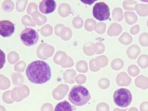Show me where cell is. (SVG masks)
<instances>
[{
	"label": "cell",
	"mask_w": 148,
	"mask_h": 111,
	"mask_svg": "<svg viewBox=\"0 0 148 111\" xmlns=\"http://www.w3.org/2000/svg\"><path fill=\"white\" fill-rule=\"evenodd\" d=\"M27 77L31 83L42 84L48 82L52 77L48 64L42 60L33 61L28 65L26 70Z\"/></svg>",
	"instance_id": "obj_1"
},
{
	"label": "cell",
	"mask_w": 148,
	"mask_h": 111,
	"mask_svg": "<svg viewBox=\"0 0 148 111\" xmlns=\"http://www.w3.org/2000/svg\"><path fill=\"white\" fill-rule=\"evenodd\" d=\"M69 99L74 105H85L91 99L90 93L87 88L81 85H76L71 89L69 94Z\"/></svg>",
	"instance_id": "obj_2"
},
{
	"label": "cell",
	"mask_w": 148,
	"mask_h": 111,
	"mask_svg": "<svg viewBox=\"0 0 148 111\" xmlns=\"http://www.w3.org/2000/svg\"><path fill=\"white\" fill-rule=\"evenodd\" d=\"M113 99L116 105L121 108H126L131 103L132 96L128 90L121 88L115 92Z\"/></svg>",
	"instance_id": "obj_3"
},
{
	"label": "cell",
	"mask_w": 148,
	"mask_h": 111,
	"mask_svg": "<svg viewBox=\"0 0 148 111\" xmlns=\"http://www.w3.org/2000/svg\"><path fill=\"white\" fill-rule=\"evenodd\" d=\"M22 42L28 47L35 45L39 40V34L34 29L30 28H25L20 35Z\"/></svg>",
	"instance_id": "obj_4"
},
{
	"label": "cell",
	"mask_w": 148,
	"mask_h": 111,
	"mask_svg": "<svg viewBox=\"0 0 148 111\" xmlns=\"http://www.w3.org/2000/svg\"><path fill=\"white\" fill-rule=\"evenodd\" d=\"M93 15L98 21H104L108 20L110 16L108 6L103 2L97 3L93 7Z\"/></svg>",
	"instance_id": "obj_5"
},
{
	"label": "cell",
	"mask_w": 148,
	"mask_h": 111,
	"mask_svg": "<svg viewBox=\"0 0 148 111\" xmlns=\"http://www.w3.org/2000/svg\"><path fill=\"white\" fill-rule=\"evenodd\" d=\"M14 24L9 20L0 21V35L3 37H8L14 34Z\"/></svg>",
	"instance_id": "obj_6"
},
{
	"label": "cell",
	"mask_w": 148,
	"mask_h": 111,
	"mask_svg": "<svg viewBox=\"0 0 148 111\" xmlns=\"http://www.w3.org/2000/svg\"><path fill=\"white\" fill-rule=\"evenodd\" d=\"M56 6L57 4L54 0H43L40 3L39 9L42 14H48L54 12Z\"/></svg>",
	"instance_id": "obj_7"
},
{
	"label": "cell",
	"mask_w": 148,
	"mask_h": 111,
	"mask_svg": "<svg viewBox=\"0 0 148 111\" xmlns=\"http://www.w3.org/2000/svg\"><path fill=\"white\" fill-rule=\"evenodd\" d=\"M135 84L138 88L146 90L148 88V78L143 75H140L136 79Z\"/></svg>",
	"instance_id": "obj_8"
},
{
	"label": "cell",
	"mask_w": 148,
	"mask_h": 111,
	"mask_svg": "<svg viewBox=\"0 0 148 111\" xmlns=\"http://www.w3.org/2000/svg\"><path fill=\"white\" fill-rule=\"evenodd\" d=\"M141 50L140 47L137 45H131L127 50V54L130 59H136L138 55L140 54Z\"/></svg>",
	"instance_id": "obj_9"
},
{
	"label": "cell",
	"mask_w": 148,
	"mask_h": 111,
	"mask_svg": "<svg viewBox=\"0 0 148 111\" xmlns=\"http://www.w3.org/2000/svg\"><path fill=\"white\" fill-rule=\"evenodd\" d=\"M118 84L122 86H128L131 84V78L125 72H122L118 75Z\"/></svg>",
	"instance_id": "obj_10"
},
{
	"label": "cell",
	"mask_w": 148,
	"mask_h": 111,
	"mask_svg": "<svg viewBox=\"0 0 148 111\" xmlns=\"http://www.w3.org/2000/svg\"><path fill=\"white\" fill-rule=\"evenodd\" d=\"M54 111H73V109L71 104L65 100L58 103L55 108Z\"/></svg>",
	"instance_id": "obj_11"
},
{
	"label": "cell",
	"mask_w": 148,
	"mask_h": 111,
	"mask_svg": "<svg viewBox=\"0 0 148 111\" xmlns=\"http://www.w3.org/2000/svg\"><path fill=\"white\" fill-rule=\"evenodd\" d=\"M135 10L139 15L142 17L148 15V4L140 3L137 4Z\"/></svg>",
	"instance_id": "obj_12"
},
{
	"label": "cell",
	"mask_w": 148,
	"mask_h": 111,
	"mask_svg": "<svg viewBox=\"0 0 148 111\" xmlns=\"http://www.w3.org/2000/svg\"><path fill=\"white\" fill-rule=\"evenodd\" d=\"M125 19L127 23L133 25L137 22L138 17L135 13L131 11L125 12Z\"/></svg>",
	"instance_id": "obj_13"
},
{
	"label": "cell",
	"mask_w": 148,
	"mask_h": 111,
	"mask_svg": "<svg viewBox=\"0 0 148 111\" xmlns=\"http://www.w3.org/2000/svg\"><path fill=\"white\" fill-rule=\"evenodd\" d=\"M137 63L142 69L147 68L148 66V56L146 54L140 56L138 58Z\"/></svg>",
	"instance_id": "obj_14"
},
{
	"label": "cell",
	"mask_w": 148,
	"mask_h": 111,
	"mask_svg": "<svg viewBox=\"0 0 148 111\" xmlns=\"http://www.w3.org/2000/svg\"><path fill=\"white\" fill-rule=\"evenodd\" d=\"M120 41L121 43L124 45H129L132 43L133 38L128 33H123L120 37Z\"/></svg>",
	"instance_id": "obj_15"
},
{
	"label": "cell",
	"mask_w": 148,
	"mask_h": 111,
	"mask_svg": "<svg viewBox=\"0 0 148 111\" xmlns=\"http://www.w3.org/2000/svg\"><path fill=\"white\" fill-rule=\"evenodd\" d=\"M137 3L136 1H125L123 2V8L127 10H135L136 7Z\"/></svg>",
	"instance_id": "obj_16"
},
{
	"label": "cell",
	"mask_w": 148,
	"mask_h": 111,
	"mask_svg": "<svg viewBox=\"0 0 148 111\" xmlns=\"http://www.w3.org/2000/svg\"><path fill=\"white\" fill-rule=\"evenodd\" d=\"M129 74L133 77H135L139 75L140 70L138 66L135 65H130L128 68Z\"/></svg>",
	"instance_id": "obj_17"
},
{
	"label": "cell",
	"mask_w": 148,
	"mask_h": 111,
	"mask_svg": "<svg viewBox=\"0 0 148 111\" xmlns=\"http://www.w3.org/2000/svg\"><path fill=\"white\" fill-rule=\"evenodd\" d=\"M139 42L143 47H148V33H143L140 36Z\"/></svg>",
	"instance_id": "obj_18"
},
{
	"label": "cell",
	"mask_w": 148,
	"mask_h": 111,
	"mask_svg": "<svg viewBox=\"0 0 148 111\" xmlns=\"http://www.w3.org/2000/svg\"><path fill=\"white\" fill-rule=\"evenodd\" d=\"M6 62V55L4 52L0 49V70L3 67Z\"/></svg>",
	"instance_id": "obj_19"
},
{
	"label": "cell",
	"mask_w": 148,
	"mask_h": 111,
	"mask_svg": "<svg viewBox=\"0 0 148 111\" xmlns=\"http://www.w3.org/2000/svg\"><path fill=\"white\" fill-rule=\"evenodd\" d=\"M140 30V27L139 25H136L132 27L130 32L132 35H136L139 33Z\"/></svg>",
	"instance_id": "obj_20"
},
{
	"label": "cell",
	"mask_w": 148,
	"mask_h": 111,
	"mask_svg": "<svg viewBox=\"0 0 148 111\" xmlns=\"http://www.w3.org/2000/svg\"><path fill=\"white\" fill-rule=\"evenodd\" d=\"M140 111H148V102H144L141 104L140 107Z\"/></svg>",
	"instance_id": "obj_21"
},
{
	"label": "cell",
	"mask_w": 148,
	"mask_h": 111,
	"mask_svg": "<svg viewBox=\"0 0 148 111\" xmlns=\"http://www.w3.org/2000/svg\"><path fill=\"white\" fill-rule=\"evenodd\" d=\"M96 1H95V0H94V1H81L84 3H86V4H90H90H92V3H94Z\"/></svg>",
	"instance_id": "obj_22"
},
{
	"label": "cell",
	"mask_w": 148,
	"mask_h": 111,
	"mask_svg": "<svg viewBox=\"0 0 148 111\" xmlns=\"http://www.w3.org/2000/svg\"><path fill=\"white\" fill-rule=\"evenodd\" d=\"M128 111H138V109L135 107H132L130 108L129 110H128Z\"/></svg>",
	"instance_id": "obj_23"
},
{
	"label": "cell",
	"mask_w": 148,
	"mask_h": 111,
	"mask_svg": "<svg viewBox=\"0 0 148 111\" xmlns=\"http://www.w3.org/2000/svg\"><path fill=\"white\" fill-rule=\"evenodd\" d=\"M147 27H148V20L147 21Z\"/></svg>",
	"instance_id": "obj_24"
},
{
	"label": "cell",
	"mask_w": 148,
	"mask_h": 111,
	"mask_svg": "<svg viewBox=\"0 0 148 111\" xmlns=\"http://www.w3.org/2000/svg\"></svg>",
	"instance_id": "obj_25"
}]
</instances>
